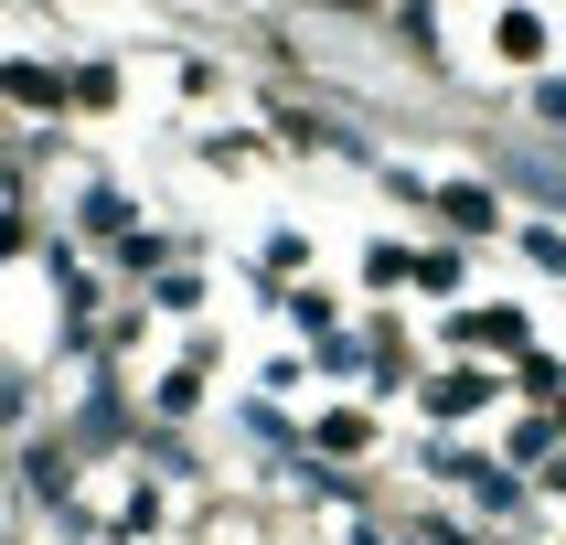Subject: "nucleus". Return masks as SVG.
Here are the masks:
<instances>
[{
    "label": "nucleus",
    "instance_id": "nucleus-2",
    "mask_svg": "<svg viewBox=\"0 0 566 545\" xmlns=\"http://www.w3.org/2000/svg\"><path fill=\"white\" fill-rule=\"evenodd\" d=\"M407 279H428V289H460V256H449V247H428V256H407Z\"/></svg>",
    "mask_w": 566,
    "mask_h": 545
},
{
    "label": "nucleus",
    "instance_id": "nucleus-1",
    "mask_svg": "<svg viewBox=\"0 0 566 545\" xmlns=\"http://www.w3.org/2000/svg\"><path fill=\"white\" fill-rule=\"evenodd\" d=\"M460 343H481V353H513V343H524V321H513V311H471V321H460Z\"/></svg>",
    "mask_w": 566,
    "mask_h": 545
},
{
    "label": "nucleus",
    "instance_id": "nucleus-3",
    "mask_svg": "<svg viewBox=\"0 0 566 545\" xmlns=\"http://www.w3.org/2000/svg\"><path fill=\"white\" fill-rule=\"evenodd\" d=\"M524 182H535L545 203H566V160H556V150H535V160H524Z\"/></svg>",
    "mask_w": 566,
    "mask_h": 545
}]
</instances>
